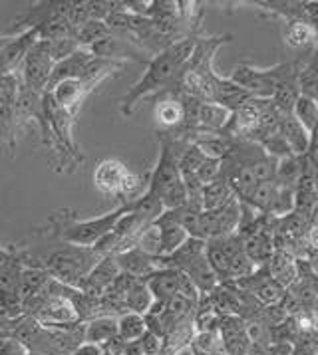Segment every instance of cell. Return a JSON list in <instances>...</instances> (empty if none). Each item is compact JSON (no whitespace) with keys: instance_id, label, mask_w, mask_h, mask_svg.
<instances>
[{"instance_id":"cell-1","label":"cell","mask_w":318,"mask_h":355,"mask_svg":"<svg viewBox=\"0 0 318 355\" xmlns=\"http://www.w3.org/2000/svg\"><path fill=\"white\" fill-rule=\"evenodd\" d=\"M199 38V30H193L191 34L179 38L177 42L167 46L163 52H159L145 64V71L142 80L128 89V94L119 100V114L130 117L135 112V105L142 100L161 96L169 89H174L179 73L185 68L187 60L193 54V48Z\"/></svg>"},{"instance_id":"cell-2","label":"cell","mask_w":318,"mask_h":355,"mask_svg":"<svg viewBox=\"0 0 318 355\" xmlns=\"http://www.w3.org/2000/svg\"><path fill=\"white\" fill-rule=\"evenodd\" d=\"M126 213V205L96 218H80L72 209H60L48 216L46 227L38 228L42 234L72 246L94 248L114 228L117 218Z\"/></svg>"},{"instance_id":"cell-3","label":"cell","mask_w":318,"mask_h":355,"mask_svg":"<svg viewBox=\"0 0 318 355\" xmlns=\"http://www.w3.org/2000/svg\"><path fill=\"white\" fill-rule=\"evenodd\" d=\"M44 117L48 125V137L44 147L50 149V161L54 165V171L70 175L84 163V153L74 139L76 117L58 107L48 94H44Z\"/></svg>"},{"instance_id":"cell-4","label":"cell","mask_w":318,"mask_h":355,"mask_svg":"<svg viewBox=\"0 0 318 355\" xmlns=\"http://www.w3.org/2000/svg\"><path fill=\"white\" fill-rule=\"evenodd\" d=\"M92 181L101 197L116 200L117 207H124L140 199L147 191L149 173L137 175L119 159H101L94 169Z\"/></svg>"},{"instance_id":"cell-5","label":"cell","mask_w":318,"mask_h":355,"mask_svg":"<svg viewBox=\"0 0 318 355\" xmlns=\"http://www.w3.org/2000/svg\"><path fill=\"white\" fill-rule=\"evenodd\" d=\"M296 70H299V58L292 60V62L276 64L273 68H265V70L255 68L251 64H239V66H235L229 80L239 87H243L251 98L271 100L278 82L285 80L289 73Z\"/></svg>"},{"instance_id":"cell-6","label":"cell","mask_w":318,"mask_h":355,"mask_svg":"<svg viewBox=\"0 0 318 355\" xmlns=\"http://www.w3.org/2000/svg\"><path fill=\"white\" fill-rule=\"evenodd\" d=\"M52 68H54V58L50 52V42L36 40L20 64V70H18L20 84L30 92L44 96Z\"/></svg>"},{"instance_id":"cell-7","label":"cell","mask_w":318,"mask_h":355,"mask_svg":"<svg viewBox=\"0 0 318 355\" xmlns=\"http://www.w3.org/2000/svg\"><path fill=\"white\" fill-rule=\"evenodd\" d=\"M90 54H94L96 58H103V60H112V62H137V64H147L151 56L142 50L137 44L130 40L128 36L122 34H110L106 38H101L98 42H94L90 48Z\"/></svg>"},{"instance_id":"cell-8","label":"cell","mask_w":318,"mask_h":355,"mask_svg":"<svg viewBox=\"0 0 318 355\" xmlns=\"http://www.w3.org/2000/svg\"><path fill=\"white\" fill-rule=\"evenodd\" d=\"M10 248H12V256L4 264H0V312H4L10 318H18V315H24L20 294H18L20 272L24 264L20 256L16 254L15 246Z\"/></svg>"},{"instance_id":"cell-9","label":"cell","mask_w":318,"mask_h":355,"mask_svg":"<svg viewBox=\"0 0 318 355\" xmlns=\"http://www.w3.org/2000/svg\"><path fill=\"white\" fill-rule=\"evenodd\" d=\"M241 223V202L231 199L215 211H203L201 213V232L203 241L219 239L235 234Z\"/></svg>"},{"instance_id":"cell-10","label":"cell","mask_w":318,"mask_h":355,"mask_svg":"<svg viewBox=\"0 0 318 355\" xmlns=\"http://www.w3.org/2000/svg\"><path fill=\"white\" fill-rule=\"evenodd\" d=\"M38 38V28H28L20 34H8L0 46V76L16 73L28 50Z\"/></svg>"},{"instance_id":"cell-11","label":"cell","mask_w":318,"mask_h":355,"mask_svg":"<svg viewBox=\"0 0 318 355\" xmlns=\"http://www.w3.org/2000/svg\"><path fill=\"white\" fill-rule=\"evenodd\" d=\"M98 82H87V80H64L56 84L50 92H46L50 96V100L54 101L58 107L66 110L68 114H72L74 117L78 115L82 103L86 101V98L98 89Z\"/></svg>"},{"instance_id":"cell-12","label":"cell","mask_w":318,"mask_h":355,"mask_svg":"<svg viewBox=\"0 0 318 355\" xmlns=\"http://www.w3.org/2000/svg\"><path fill=\"white\" fill-rule=\"evenodd\" d=\"M219 338L225 355H249L253 341L246 334V322L239 315H221L217 324Z\"/></svg>"},{"instance_id":"cell-13","label":"cell","mask_w":318,"mask_h":355,"mask_svg":"<svg viewBox=\"0 0 318 355\" xmlns=\"http://www.w3.org/2000/svg\"><path fill=\"white\" fill-rule=\"evenodd\" d=\"M260 15L271 18H283L285 22L290 20H304L312 26H317L318 2H303V0H278V2H257Z\"/></svg>"},{"instance_id":"cell-14","label":"cell","mask_w":318,"mask_h":355,"mask_svg":"<svg viewBox=\"0 0 318 355\" xmlns=\"http://www.w3.org/2000/svg\"><path fill=\"white\" fill-rule=\"evenodd\" d=\"M119 274H122V270L117 266L116 258L110 254L101 256L100 262L87 272V276L84 278L82 286H80V292L100 298L101 294L112 286V282L116 280Z\"/></svg>"},{"instance_id":"cell-15","label":"cell","mask_w":318,"mask_h":355,"mask_svg":"<svg viewBox=\"0 0 318 355\" xmlns=\"http://www.w3.org/2000/svg\"><path fill=\"white\" fill-rule=\"evenodd\" d=\"M94 54H90V50L86 48H78L74 54H70L68 58L60 60L54 64L52 68V73H50V80H48V85H46V92H50L52 87L64 80H82L84 73H86L87 64L92 62ZM44 92V94H46Z\"/></svg>"},{"instance_id":"cell-16","label":"cell","mask_w":318,"mask_h":355,"mask_svg":"<svg viewBox=\"0 0 318 355\" xmlns=\"http://www.w3.org/2000/svg\"><path fill=\"white\" fill-rule=\"evenodd\" d=\"M116 258L117 266L119 270L128 276H133V278H140V280H145L149 274L158 270V256H151L144 252L142 248L133 246L126 252H119V254H114Z\"/></svg>"},{"instance_id":"cell-17","label":"cell","mask_w":318,"mask_h":355,"mask_svg":"<svg viewBox=\"0 0 318 355\" xmlns=\"http://www.w3.org/2000/svg\"><path fill=\"white\" fill-rule=\"evenodd\" d=\"M156 121L161 125V131H177L183 125L185 107L175 89L161 94V100L156 105Z\"/></svg>"},{"instance_id":"cell-18","label":"cell","mask_w":318,"mask_h":355,"mask_svg":"<svg viewBox=\"0 0 318 355\" xmlns=\"http://www.w3.org/2000/svg\"><path fill=\"white\" fill-rule=\"evenodd\" d=\"M151 225L158 228V236H159L158 258L169 256L189 239L187 232L179 227V225H177L174 218L165 213V211L159 214L158 218H156Z\"/></svg>"},{"instance_id":"cell-19","label":"cell","mask_w":318,"mask_h":355,"mask_svg":"<svg viewBox=\"0 0 318 355\" xmlns=\"http://www.w3.org/2000/svg\"><path fill=\"white\" fill-rule=\"evenodd\" d=\"M278 133L294 157L306 155L310 145L315 143V135L308 133L292 115H283V119L278 123Z\"/></svg>"},{"instance_id":"cell-20","label":"cell","mask_w":318,"mask_h":355,"mask_svg":"<svg viewBox=\"0 0 318 355\" xmlns=\"http://www.w3.org/2000/svg\"><path fill=\"white\" fill-rule=\"evenodd\" d=\"M179 278L181 272L174 268H158L153 274H149L145 278V284L153 296V302H167L171 296H175L179 290Z\"/></svg>"},{"instance_id":"cell-21","label":"cell","mask_w":318,"mask_h":355,"mask_svg":"<svg viewBox=\"0 0 318 355\" xmlns=\"http://www.w3.org/2000/svg\"><path fill=\"white\" fill-rule=\"evenodd\" d=\"M262 268L269 272V276L285 290L296 280V258L285 250H275Z\"/></svg>"},{"instance_id":"cell-22","label":"cell","mask_w":318,"mask_h":355,"mask_svg":"<svg viewBox=\"0 0 318 355\" xmlns=\"http://www.w3.org/2000/svg\"><path fill=\"white\" fill-rule=\"evenodd\" d=\"M181 274L187 276L189 280H191V284L199 290L201 296L213 292L219 286L217 276H215V272H213V268H211V264H209V260H207V256L205 254L199 256V258H195L193 262H189L187 266L181 270Z\"/></svg>"},{"instance_id":"cell-23","label":"cell","mask_w":318,"mask_h":355,"mask_svg":"<svg viewBox=\"0 0 318 355\" xmlns=\"http://www.w3.org/2000/svg\"><path fill=\"white\" fill-rule=\"evenodd\" d=\"M116 338V318L100 315V318H94V320H90V322L84 324V343H94V345L106 347L108 343H112Z\"/></svg>"},{"instance_id":"cell-24","label":"cell","mask_w":318,"mask_h":355,"mask_svg":"<svg viewBox=\"0 0 318 355\" xmlns=\"http://www.w3.org/2000/svg\"><path fill=\"white\" fill-rule=\"evenodd\" d=\"M285 42L296 48V50H315L317 48L318 32L317 26L304 22V20H290L285 22Z\"/></svg>"},{"instance_id":"cell-25","label":"cell","mask_w":318,"mask_h":355,"mask_svg":"<svg viewBox=\"0 0 318 355\" xmlns=\"http://www.w3.org/2000/svg\"><path fill=\"white\" fill-rule=\"evenodd\" d=\"M50 274L44 268H36V266H22L20 272V282H18V294H20V302L34 298L36 294H40L46 284L50 282Z\"/></svg>"},{"instance_id":"cell-26","label":"cell","mask_w":318,"mask_h":355,"mask_svg":"<svg viewBox=\"0 0 318 355\" xmlns=\"http://www.w3.org/2000/svg\"><path fill=\"white\" fill-rule=\"evenodd\" d=\"M235 199L231 187L227 185V181L219 175L215 181L207 183L201 189V207L203 211H215L219 207H223L225 202Z\"/></svg>"},{"instance_id":"cell-27","label":"cell","mask_w":318,"mask_h":355,"mask_svg":"<svg viewBox=\"0 0 318 355\" xmlns=\"http://www.w3.org/2000/svg\"><path fill=\"white\" fill-rule=\"evenodd\" d=\"M116 324H117V340L124 341V343L137 341L142 336H144L145 331H147L144 315H140V313H131V312L122 313L119 318H116Z\"/></svg>"},{"instance_id":"cell-28","label":"cell","mask_w":318,"mask_h":355,"mask_svg":"<svg viewBox=\"0 0 318 355\" xmlns=\"http://www.w3.org/2000/svg\"><path fill=\"white\" fill-rule=\"evenodd\" d=\"M124 304H126V310H128V312L140 313V315H145V313H147V310H149L151 304H153V296H151L149 288L145 284V280H140V278H137V280L130 286Z\"/></svg>"},{"instance_id":"cell-29","label":"cell","mask_w":318,"mask_h":355,"mask_svg":"<svg viewBox=\"0 0 318 355\" xmlns=\"http://www.w3.org/2000/svg\"><path fill=\"white\" fill-rule=\"evenodd\" d=\"M290 115L303 125L308 133L315 135V128H317L318 119V103L312 98H306V96H299V100L294 101L292 105V112Z\"/></svg>"},{"instance_id":"cell-30","label":"cell","mask_w":318,"mask_h":355,"mask_svg":"<svg viewBox=\"0 0 318 355\" xmlns=\"http://www.w3.org/2000/svg\"><path fill=\"white\" fill-rule=\"evenodd\" d=\"M112 30L108 28L106 22L101 20H87L86 24H82L80 28L74 30V40L80 48H90L94 42H98L101 38L110 36Z\"/></svg>"},{"instance_id":"cell-31","label":"cell","mask_w":318,"mask_h":355,"mask_svg":"<svg viewBox=\"0 0 318 355\" xmlns=\"http://www.w3.org/2000/svg\"><path fill=\"white\" fill-rule=\"evenodd\" d=\"M26 347L16 340L12 331H0V355H26Z\"/></svg>"},{"instance_id":"cell-32","label":"cell","mask_w":318,"mask_h":355,"mask_svg":"<svg viewBox=\"0 0 318 355\" xmlns=\"http://www.w3.org/2000/svg\"><path fill=\"white\" fill-rule=\"evenodd\" d=\"M103 354V347L100 345H94V343H80L72 355H101Z\"/></svg>"},{"instance_id":"cell-33","label":"cell","mask_w":318,"mask_h":355,"mask_svg":"<svg viewBox=\"0 0 318 355\" xmlns=\"http://www.w3.org/2000/svg\"><path fill=\"white\" fill-rule=\"evenodd\" d=\"M22 315H18V318H10V315H6L4 312H0V331H10L12 327L18 324V320H20Z\"/></svg>"},{"instance_id":"cell-34","label":"cell","mask_w":318,"mask_h":355,"mask_svg":"<svg viewBox=\"0 0 318 355\" xmlns=\"http://www.w3.org/2000/svg\"><path fill=\"white\" fill-rule=\"evenodd\" d=\"M171 355H193V352H191V347H189V343H187V345H183V347L175 349Z\"/></svg>"},{"instance_id":"cell-35","label":"cell","mask_w":318,"mask_h":355,"mask_svg":"<svg viewBox=\"0 0 318 355\" xmlns=\"http://www.w3.org/2000/svg\"><path fill=\"white\" fill-rule=\"evenodd\" d=\"M219 355H225V354H219Z\"/></svg>"}]
</instances>
